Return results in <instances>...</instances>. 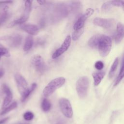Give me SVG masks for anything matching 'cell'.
Here are the masks:
<instances>
[{"label": "cell", "instance_id": "obj_1", "mask_svg": "<svg viewBox=\"0 0 124 124\" xmlns=\"http://www.w3.org/2000/svg\"><path fill=\"white\" fill-rule=\"evenodd\" d=\"M65 82V79L62 77H59L52 80L44 89L43 91V95L45 97L49 96L56 90L61 87Z\"/></svg>", "mask_w": 124, "mask_h": 124}, {"label": "cell", "instance_id": "obj_2", "mask_svg": "<svg viewBox=\"0 0 124 124\" xmlns=\"http://www.w3.org/2000/svg\"><path fill=\"white\" fill-rule=\"evenodd\" d=\"M111 39L107 35L102 34L97 47L101 56L106 57L109 54L111 50Z\"/></svg>", "mask_w": 124, "mask_h": 124}, {"label": "cell", "instance_id": "obj_3", "mask_svg": "<svg viewBox=\"0 0 124 124\" xmlns=\"http://www.w3.org/2000/svg\"><path fill=\"white\" fill-rule=\"evenodd\" d=\"M89 86V80L87 77L82 76L78 78L76 83V90L78 96L81 98L85 97Z\"/></svg>", "mask_w": 124, "mask_h": 124}, {"label": "cell", "instance_id": "obj_4", "mask_svg": "<svg viewBox=\"0 0 124 124\" xmlns=\"http://www.w3.org/2000/svg\"><path fill=\"white\" fill-rule=\"evenodd\" d=\"M59 105L62 113L67 118L72 117L73 111L70 101L65 98H62L59 100Z\"/></svg>", "mask_w": 124, "mask_h": 124}, {"label": "cell", "instance_id": "obj_5", "mask_svg": "<svg viewBox=\"0 0 124 124\" xmlns=\"http://www.w3.org/2000/svg\"><path fill=\"white\" fill-rule=\"evenodd\" d=\"M15 79L18 91L22 96L29 89L27 82L25 78L19 73H16L15 75Z\"/></svg>", "mask_w": 124, "mask_h": 124}, {"label": "cell", "instance_id": "obj_6", "mask_svg": "<svg viewBox=\"0 0 124 124\" xmlns=\"http://www.w3.org/2000/svg\"><path fill=\"white\" fill-rule=\"evenodd\" d=\"M93 10L92 8H88L84 14L80 16L75 23L73 28L75 31L80 30L83 28L86 20L92 15L93 13Z\"/></svg>", "mask_w": 124, "mask_h": 124}, {"label": "cell", "instance_id": "obj_7", "mask_svg": "<svg viewBox=\"0 0 124 124\" xmlns=\"http://www.w3.org/2000/svg\"><path fill=\"white\" fill-rule=\"evenodd\" d=\"M31 63L36 70L40 73L44 72L46 69V66L43 58L39 55L33 56L31 60Z\"/></svg>", "mask_w": 124, "mask_h": 124}, {"label": "cell", "instance_id": "obj_8", "mask_svg": "<svg viewBox=\"0 0 124 124\" xmlns=\"http://www.w3.org/2000/svg\"><path fill=\"white\" fill-rule=\"evenodd\" d=\"M71 41V37L70 35H68L65 38L63 43L62 44L61 46L58 48L53 53L52 56V58L53 59H56L61 55H62L63 53H64L69 47Z\"/></svg>", "mask_w": 124, "mask_h": 124}, {"label": "cell", "instance_id": "obj_9", "mask_svg": "<svg viewBox=\"0 0 124 124\" xmlns=\"http://www.w3.org/2000/svg\"><path fill=\"white\" fill-rule=\"evenodd\" d=\"M1 88L3 92L5 94L2 105V108L4 109L8 107L12 101L13 99V94L10 88L6 84H2Z\"/></svg>", "mask_w": 124, "mask_h": 124}, {"label": "cell", "instance_id": "obj_10", "mask_svg": "<svg viewBox=\"0 0 124 124\" xmlns=\"http://www.w3.org/2000/svg\"><path fill=\"white\" fill-rule=\"evenodd\" d=\"M93 23L96 26L105 29H109L113 26L114 20L112 19L96 17L93 19Z\"/></svg>", "mask_w": 124, "mask_h": 124}, {"label": "cell", "instance_id": "obj_11", "mask_svg": "<svg viewBox=\"0 0 124 124\" xmlns=\"http://www.w3.org/2000/svg\"><path fill=\"white\" fill-rule=\"evenodd\" d=\"M2 40L7 42V43L12 47L18 46L22 42V37L19 34H15L4 37Z\"/></svg>", "mask_w": 124, "mask_h": 124}, {"label": "cell", "instance_id": "obj_12", "mask_svg": "<svg viewBox=\"0 0 124 124\" xmlns=\"http://www.w3.org/2000/svg\"><path fill=\"white\" fill-rule=\"evenodd\" d=\"M21 28L31 35H36L39 32V28L34 24H24L21 26Z\"/></svg>", "mask_w": 124, "mask_h": 124}, {"label": "cell", "instance_id": "obj_13", "mask_svg": "<svg viewBox=\"0 0 124 124\" xmlns=\"http://www.w3.org/2000/svg\"><path fill=\"white\" fill-rule=\"evenodd\" d=\"M124 37V25L122 23H118L117 25L116 33L115 37L116 43H119Z\"/></svg>", "mask_w": 124, "mask_h": 124}, {"label": "cell", "instance_id": "obj_14", "mask_svg": "<svg viewBox=\"0 0 124 124\" xmlns=\"http://www.w3.org/2000/svg\"><path fill=\"white\" fill-rule=\"evenodd\" d=\"M101 35L102 34H97L91 37L88 41L89 46L93 48H97Z\"/></svg>", "mask_w": 124, "mask_h": 124}, {"label": "cell", "instance_id": "obj_15", "mask_svg": "<svg viewBox=\"0 0 124 124\" xmlns=\"http://www.w3.org/2000/svg\"><path fill=\"white\" fill-rule=\"evenodd\" d=\"M105 75V72L104 71H101L98 72H94L93 73V77L94 80V85L95 86L98 85L102 79L103 78Z\"/></svg>", "mask_w": 124, "mask_h": 124}, {"label": "cell", "instance_id": "obj_16", "mask_svg": "<svg viewBox=\"0 0 124 124\" xmlns=\"http://www.w3.org/2000/svg\"><path fill=\"white\" fill-rule=\"evenodd\" d=\"M33 43V40L32 37L31 35H28L26 39L25 43L23 46V50L25 51L30 50L32 46Z\"/></svg>", "mask_w": 124, "mask_h": 124}, {"label": "cell", "instance_id": "obj_17", "mask_svg": "<svg viewBox=\"0 0 124 124\" xmlns=\"http://www.w3.org/2000/svg\"><path fill=\"white\" fill-rule=\"evenodd\" d=\"M124 77V55L123 60H122L121 69H120L119 73L118 75V77H117V78L116 79V81L115 82L114 86L117 85L119 83V82L121 81V80L123 79V78Z\"/></svg>", "mask_w": 124, "mask_h": 124}, {"label": "cell", "instance_id": "obj_18", "mask_svg": "<svg viewBox=\"0 0 124 124\" xmlns=\"http://www.w3.org/2000/svg\"><path fill=\"white\" fill-rule=\"evenodd\" d=\"M37 86V84L35 83H32L30 88H29L28 90L25 92V93L21 97V101L22 102L25 101L28 98V97L30 95V94L32 93V92L35 90Z\"/></svg>", "mask_w": 124, "mask_h": 124}, {"label": "cell", "instance_id": "obj_19", "mask_svg": "<svg viewBox=\"0 0 124 124\" xmlns=\"http://www.w3.org/2000/svg\"><path fill=\"white\" fill-rule=\"evenodd\" d=\"M118 63H119L118 58H116L113 62V63H112L111 66V68L109 72V77L110 78H111L114 76L115 71L117 69V67L118 65Z\"/></svg>", "mask_w": 124, "mask_h": 124}, {"label": "cell", "instance_id": "obj_20", "mask_svg": "<svg viewBox=\"0 0 124 124\" xmlns=\"http://www.w3.org/2000/svg\"><path fill=\"white\" fill-rule=\"evenodd\" d=\"M31 4H32L31 0H26L25 1V9H24V13L23 15L29 17L31 9Z\"/></svg>", "mask_w": 124, "mask_h": 124}, {"label": "cell", "instance_id": "obj_21", "mask_svg": "<svg viewBox=\"0 0 124 124\" xmlns=\"http://www.w3.org/2000/svg\"><path fill=\"white\" fill-rule=\"evenodd\" d=\"M51 107V105L50 102L46 98H44L41 103V108L42 110L45 111L46 112L50 110Z\"/></svg>", "mask_w": 124, "mask_h": 124}, {"label": "cell", "instance_id": "obj_22", "mask_svg": "<svg viewBox=\"0 0 124 124\" xmlns=\"http://www.w3.org/2000/svg\"><path fill=\"white\" fill-rule=\"evenodd\" d=\"M17 107V103L16 102H14L12 104H11L10 105H9L8 107L5 108L3 109V110L0 113V115H4L6 113L10 112L13 109H14Z\"/></svg>", "mask_w": 124, "mask_h": 124}, {"label": "cell", "instance_id": "obj_23", "mask_svg": "<svg viewBox=\"0 0 124 124\" xmlns=\"http://www.w3.org/2000/svg\"><path fill=\"white\" fill-rule=\"evenodd\" d=\"M29 18V17L26 16L24 15H22V16H21L20 18L18 19H17L14 21H13L11 23V26H13L17 24H21L24 23H25Z\"/></svg>", "mask_w": 124, "mask_h": 124}, {"label": "cell", "instance_id": "obj_24", "mask_svg": "<svg viewBox=\"0 0 124 124\" xmlns=\"http://www.w3.org/2000/svg\"><path fill=\"white\" fill-rule=\"evenodd\" d=\"M84 31V29L83 28L77 31H75L72 36V38L74 41H76L79 39V38L80 37V36L82 35Z\"/></svg>", "mask_w": 124, "mask_h": 124}, {"label": "cell", "instance_id": "obj_25", "mask_svg": "<svg viewBox=\"0 0 124 124\" xmlns=\"http://www.w3.org/2000/svg\"><path fill=\"white\" fill-rule=\"evenodd\" d=\"M111 1H107L105 3H104L101 7V10L102 12H108L110 11V10L112 6Z\"/></svg>", "mask_w": 124, "mask_h": 124}, {"label": "cell", "instance_id": "obj_26", "mask_svg": "<svg viewBox=\"0 0 124 124\" xmlns=\"http://www.w3.org/2000/svg\"><path fill=\"white\" fill-rule=\"evenodd\" d=\"M7 8H5L4 11L2 13V14L0 16V23L1 24L2 23L5 22L9 17V14L7 12Z\"/></svg>", "mask_w": 124, "mask_h": 124}, {"label": "cell", "instance_id": "obj_27", "mask_svg": "<svg viewBox=\"0 0 124 124\" xmlns=\"http://www.w3.org/2000/svg\"><path fill=\"white\" fill-rule=\"evenodd\" d=\"M2 56L9 57L10 56V54L7 49L4 47H0V62Z\"/></svg>", "mask_w": 124, "mask_h": 124}, {"label": "cell", "instance_id": "obj_28", "mask_svg": "<svg viewBox=\"0 0 124 124\" xmlns=\"http://www.w3.org/2000/svg\"><path fill=\"white\" fill-rule=\"evenodd\" d=\"M34 117V114L31 111H27L25 112L23 115V118L25 120L30 121Z\"/></svg>", "mask_w": 124, "mask_h": 124}, {"label": "cell", "instance_id": "obj_29", "mask_svg": "<svg viewBox=\"0 0 124 124\" xmlns=\"http://www.w3.org/2000/svg\"><path fill=\"white\" fill-rule=\"evenodd\" d=\"M104 66V63L102 61H98L96 62L94 64V66H95V68L99 70H102Z\"/></svg>", "mask_w": 124, "mask_h": 124}, {"label": "cell", "instance_id": "obj_30", "mask_svg": "<svg viewBox=\"0 0 124 124\" xmlns=\"http://www.w3.org/2000/svg\"><path fill=\"white\" fill-rule=\"evenodd\" d=\"M124 2V1H123V0H112L111 1V3L112 5H114L115 6L120 7V6H123Z\"/></svg>", "mask_w": 124, "mask_h": 124}, {"label": "cell", "instance_id": "obj_31", "mask_svg": "<svg viewBox=\"0 0 124 124\" xmlns=\"http://www.w3.org/2000/svg\"><path fill=\"white\" fill-rule=\"evenodd\" d=\"M13 1L11 0L9 1H0V5L2 4H9L12 3Z\"/></svg>", "mask_w": 124, "mask_h": 124}, {"label": "cell", "instance_id": "obj_32", "mask_svg": "<svg viewBox=\"0 0 124 124\" xmlns=\"http://www.w3.org/2000/svg\"><path fill=\"white\" fill-rule=\"evenodd\" d=\"M4 74V70L3 68H0V78H1Z\"/></svg>", "mask_w": 124, "mask_h": 124}, {"label": "cell", "instance_id": "obj_33", "mask_svg": "<svg viewBox=\"0 0 124 124\" xmlns=\"http://www.w3.org/2000/svg\"><path fill=\"white\" fill-rule=\"evenodd\" d=\"M55 124H65V122L64 121V120H60L57 121V122Z\"/></svg>", "mask_w": 124, "mask_h": 124}, {"label": "cell", "instance_id": "obj_34", "mask_svg": "<svg viewBox=\"0 0 124 124\" xmlns=\"http://www.w3.org/2000/svg\"><path fill=\"white\" fill-rule=\"evenodd\" d=\"M9 119V118L8 117H7V118H5L1 120L0 121V124H3L4 123H5L6 122H7V121Z\"/></svg>", "mask_w": 124, "mask_h": 124}, {"label": "cell", "instance_id": "obj_35", "mask_svg": "<svg viewBox=\"0 0 124 124\" xmlns=\"http://www.w3.org/2000/svg\"><path fill=\"white\" fill-rule=\"evenodd\" d=\"M37 2L40 5H44L45 3H46V0H37Z\"/></svg>", "mask_w": 124, "mask_h": 124}, {"label": "cell", "instance_id": "obj_36", "mask_svg": "<svg viewBox=\"0 0 124 124\" xmlns=\"http://www.w3.org/2000/svg\"><path fill=\"white\" fill-rule=\"evenodd\" d=\"M16 124H29V123H18Z\"/></svg>", "mask_w": 124, "mask_h": 124}, {"label": "cell", "instance_id": "obj_37", "mask_svg": "<svg viewBox=\"0 0 124 124\" xmlns=\"http://www.w3.org/2000/svg\"><path fill=\"white\" fill-rule=\"evenodd\" d=\"M123 10H124V4H123Z\"/></svg>", "mask_w": 124, "mask_h": 124}, {"label": "cell", "instance_id": "obj_38", "mask_svg": "<svg viewBox=\"0 0 124 124\" xmlns=\"http://www.w3.org/2000/svg\"></svg>", "mask_w": 124, "mask_h": 124}]
</instances>
